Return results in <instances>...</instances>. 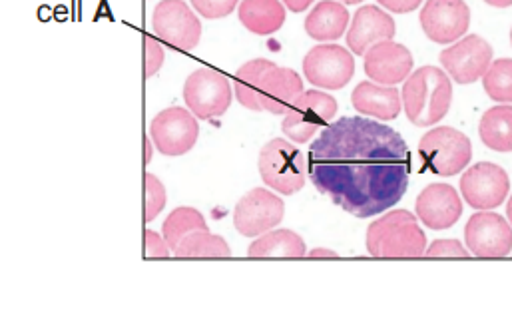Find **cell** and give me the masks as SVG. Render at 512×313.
Returning a JSON list of instances; mask_svg holds the SVG:
<instances>
[{"label":"cell","mask_w":512,"mask_h":313,"mask_svg":"<svg viewBox=\"0 0 512 313\" xmlns=\"http://www.w3.org/2000/svg\"><path fill=\"white\" fill-rule=\"evenodd\" d=\"M313 186L355 218H373L401 202L411 154L399 132L363 116L329 124L309 150Z\"/></svg>","instance_id":"6da1fadb"},{"label":"cell","mask_w":512,"mask_h":313,"mask_svg":"<svg viewBox=\"0 0 512 313\" xmlns=\"http://www.w3.org/2000/svg\"><path fill=\"white\" fill-rule=\"evenodd\" d=\"M451 76L437 66H423L403 86V106L411 124L429 128L441 122L453 102Z\"/></svg>","instance_id":"7a4b0ae2"},{"label":"cell","mask_w":512,"mask_h":313,"mask_svg":"<svg viewBox=\"0 0 512 313\" xmlns=\"http://www.w3.org/2000/svg\"><path fill=\"white\" fill-rule=\"evenodd\" d=\"M425 250L427 236L407 210H393L367 230V252L373 258H419Z\"/></svg>","instance_id":"3957f363"},{"label":"cell","mask_w":512,"mask_h":313,"mask_svg":"<svg viewBox=\"0 0 512 313\" xmlns=\"http://www.w3.org/2000/svg\"><path fill=\"white\" fill-rule=\"evenodd\" d=\"M259 174L271 190L293 196L305 186L309 162L293 144L283 138H273L259 152Z\"/></svg>","instance_id":"277c9868"},{"label":"cell","mask_w":512,"mask_h":313,"mask_svg":"<svg viewBox=\"0 0 512 313\" xmlns=\"http://www.w3.org/2000/svg\"><path fill=\"white\" fill-rule=\"evenodd\" d=\"M419 158L425 170L433 172L435 176L451 178L469 166L473 158V146L463 132L451 126H439L421 138Z\"/></svg>","instance_id":"5b68a950"},{"label":"cell","mask_w":512,"mask_h":313,"mask_svg":"<svg viewBox=\"0 0 512 313\" xmlns=\"http://www.w3.org/2000/svg\"><path fill=\"white\" fill-rule=\"evenodd\" d=\"M337 108L339 106L333 96L321 90H305L285 112L281 130L289 140L305 144L319 128H327L331 124L337 116Z\"/></svg>","instance_id":"8992f818"},{"label":"cell","mask_w":512,"mask_h":313,"mask_svg":"<svg viewBox=\"0 0 512 313\" xmlns=\"http://www.w3.org/2000/svg\"><path fill=\"white\" fill-rule=\"evenodd\" d=\"M184 100L196 118H220L232 104L230 80L220 70L200 68L188 76L184 84Z\"/></svg>","instance_id":"52a82bcc"},{"label":"cell","mask_w":512,"mask_h":313,"mask_svg":"<svg viewBox=\"0 0 512 313\" xmlns=\"http://www.w3.org/2000/svg\"><path fill=\"white\" fill-rule=\"evenodd\" d=\"M152 26L158 38L176 50H192L202 38V22L184 0H162L154 8Z\"/></svg>","instance_id":"ba28073f"},{"label":"cell","mask_w":512,"mask_h":313,"mask_svg":"<svg viewBox=\"0 0 512 313\" xmlns=\"http://www.w3.org/2000/svg\"><path fill=\"white\" fill-rule=\"evenodd\" d=\"M305 78L319 88L337 90L349 84L355 74L353 54L339 44H319L303 60Z\"/></svg>","instance_id":"9c48e42d"},{"label":"cell","mask_w":512,"mask_h":313,"mask_svg":"<svg viewBox=\"0 0 512 313\" xmlns=\"http://www.w3.org/2000/svg\"><path fill=\"white\" fill-rule=\"evenodd\" d=\"M150 136L164 156H182L196 146L200 126L192 112L174 106L154 116L150 122Z\"/></svg>","instance_id":"30bf717a"},{"label":"cell","mask_w":512,"mask_h":313,"mask_svg":"<svg viewBox=\"0 0 512 313\" xmlns=\"http://www.w3.org/2000/svg\"><path fill=\"white\" fill-rule=\"evenodd\" d=\"M439 60L451 80L459 84H473L481 80L493 64V48L485 38L471 34L445 48Z\"/></svg>","instance_id":"8fae6325"},{"label":"cell","mask_w":512,"mask_h":313,"mask_svg":"<svg viewBox=\"0 0 512 313\" xmlns=\"http://www.w3.org/2000/svg\"><path fill=\"white\" fill-rule=\"evenodd\" d=\"M461 192L471 208L493 210L507 200L511 180L501 166L493 162H479L463 174Z\"/></svg>","instance_id":"7c38bea8"},{"label":"cell","mask_w":512,"mask_h":313,"mask_svg":"<svg viewBox=\"0 0 512 313\" xmlns=\"http://www.w3.org/2000/svg\"><path fill=\"white\" fill-rule=\"evenodd\" d=\"M465 242L477 258H507L512 252V226L495 212H477L465 226Z\"/></svg>","instance_id":"4fadbf2b"},{"label":"cell","mask_w":512,"mask_h":313,"mask_svg":"<svg viewBox=\"0 0 512 313\" xmlns=\"http://www.w3.org/2000/svg\"><path fill=\"white\" fill-rule=\"evenodd\" d=\"M285 204L265 188L248 192L234 210V226L246 238H257L281 224Z\"/></svg>","instance_id":"5bb4252c"},{"label":"cell","mask_w":512,"mask_h":313,"mask_svg":"<svg viewBox=\"0 0 512 313\" xmlns=\"http://www.w3.org/2000/svg\"><path fill=\"white\" fill-rule=\"evenodd\" d=\"M471 24V8L465 0H427L421 10V26L429 40L451 44L459 40Z\"/></svg>","instance_id":"9a60e30c"},{"label":"cell","mask_w":512,"mask_h":313,"mask_svg":"<svg viewBox=\"0 0 512 313\" xmlns=\"http://www.w3.org/2000/svg\"><path fill=\"white\" fill-rule=\"evenodd\" d=\"M363 68L369 80L383 86H395L401 80L409 78L413 70V54L403 44L383 40L365 52Z\"/></svg>","instance_id":"2e32d148"},{"label":"cell","mask_w":512,"mask_h":313,"mask_svg":"<svg viewBox=\"0 0 512 313\" xmlns=\"http://www.w3.org/2000/svg\"><path fill=\"white\" fill-rule=\"evenodd\" d=\"M415 208L421 224L431 230H449L463 214L461 196L449 184H429L419 194Z\"/></svg>","instance_id":"e0dca14e"},{"label":"cell","mask_w":512,"mask_h":313,"mask_svg":"<svg viewBox=\"0 0 512 313\" xmlns=\"http://www.w3.org/2000/svg\"><path fill=\"white\" fill-rule=\"evenodd\" d=\"M397 34V26L393 16H389L379 6H361L353 14V22L347 32V44L357 56H365V52L383 40H393Z\"/></svg>","instance_id":"ac0fdd59"},{"label":"cell","mask_w":512,"mask_h":313,"mask_svg":"<svg viewBox=\"0 0 512 313\" xmlns=\"http://www.w3.org/2000/svg\"><path fill=\"white\" fill-rule=\"evenodd\" d=\"M303 92V80L291 68L273 66L263 74L259 88V104L263 112L285 114Z\"/></svg>","instance_id":"d6986e66"},{"label":"cell","mask_w":512,"mask_h":313,"mask_svg":"<svg viewBox=\"0 0 512 313\" xmlns=\"http://www.w3.org/2000/svg\"><path fill=\"white\" fill-rule=\"evenodd\" d=\"M351 104L357 112L377 120H395L401 114V94L395 86L377 82H361L351 94Z\"/></svg>","instance_id":"ffe728a7"},{"label":"cell","mask_w":512,"mask_h":313,"mask_svg":"<svg viewBox=\"0 0 512 313\" xmlns=\"http://www.w3.org/2000/svg\"><path fill=\"white\" fill-rule=\"evenodd\" d=\"M349 12L335 0H321L305 18V32L313 40H337L345 34Z\"/></svg>","instance_id":"44dd1931"},{"label":"cell","mask_w":512,"mask_h":313,"mask_svg":"<svg viewBox=\"0 0 512 313\" xmlns=\"http://www.w3.org/2000/svg\"><path fill=\"white\" fill-rule=\"evenodd\" d=\"M240 22L254 34L267 36L285 22V8L279 0H242Z\"/></svg>","instance_id":"7402d4cb"},{"label":"cell","mask_w":512,"mask_h":313,"mask_svg":"<svg viewBox=\"0 0 512 313\" xmlns=\"http://www.w3.org/2000/svg\"><path fill=\"white\" fill-rule=\"evenodd\" d=\"M305 242L291 230H269L248 248L250 258H305Z\"/></svg>","instance_id":"603a6c76"},{"label":"cell","mask_w":512,"mask_h":313,"mask_svg":"<svg viewBox=\"0 0 512 313\" xmlns=\"http://www.w3.org/2000/svg\"><path fill=\"white\" fill-rule=\"evenodd\" d=\"M479 136L495 152H512V106L489 108L481 118Z\"/></svg>","instance_id":"cb8c5ba5"},{"label":"cell","mask_w":512,"mask_h":313,"mask_svg":"<svg viewBox=\"0 0 512 313\" xmlns=\"http://www.w3.org/2000/svg\"><path fill=\"white\" fill-rule=\"evenodd\" d=\"M273 66L275 64L271 60L256 58V60H250V62H246L244 66L238 68L234 92H236V98L242 106H246L252 112H263L261 104H259V88H261L263 74Z\"/></svg>","instance_id":"d4e9b609"},{"label":"cell","mask_w":512,"mask_h":313,"mask_svg":"<svg viewBox=\"0 0 512 313\" xmlns=\"http://www.w3.org/2000/svg\"><path fill=\"white\" fill-rule=\"evenodd\" d=\"M198 230H210V228L206 224V218L196 208H190V206L176 208L166 218V222L162 226V234L172 252L178 250V246L182 244V240L186 236H190L192 232H198Z\"/></svg>","instance_id":"484cf974"},{"label":"cell","mask_w":512,"mask_h":313,"mask_svg":"<svg viewBox=\"0 0 512 313\" xmlns=\"http://www.w3.org/2000/svg\"><path fill=\"white\" fill-rule=\"evenodd\" d=\"M174 254L178 258H230L232 248L222 236L210 230H198L186 236Z\"/></svg>","instance_id":"4316f807"},{"label":"cell","mask_w":512,"mask_h":313,"mask_svg":"<svg viewBox=\"0 0 512 313\" xmlns=\"http://www.w3.org/2000/svg\"><path fill=\"white\" fill-rule=\"evenodd\" d=\"M485 92L491 100L511 104L512 102V60L501 58L493 62L483 78Z\"/></svg>","instance_id":"83f0119b"},{"label":"cell","mask_w":512,"mask_h":313,"mask_svg":"<svg viewBox=\"0 0 512 313\" xmlns=\"http://www.w3.org/2000/svg\"><path fill=\"white\" fill-rule=\"evenodd\" d=\"M166 206V188L154 174H144V224H150Z\"/></svg>","instance_id":"f1b7e54d"},{"label":"cell","mask_w":512,"mask_h":313,"mask_svg":"<svg viewBox=\"0 0 512 313\" xmlns=\"http://www.w3.org/2000/svg\"><path fill=\"white\" fill-rule=\"evenodd\" d=\"M164 48L152 36H144V76L152 78L164 64Z\"/></svg>","instance_id":"f546056e"},{"label":"cell","mask_w":512,"mask_h":313,"mask_svg":"<svg viewBox=\"0 0 512 313\" xmlns=\"http://www.w3.org/2000/svg\"><path fill=\"white\" fill-rule=\"evenodd\" d=\"M427 258H469V250L459 240H435L427 250Z\"/></svg>","instance_id":"4dcf8cb0"},{"label":"cell","mask_w":512,"mask_h":313,"mask_svg":"<svg viewBox=\"0 0 512 313\" xmlns=\"http://www.w3.org/2000/svg\"><path fill=\"white\" fill-rule=\"evenodd\" d=\"M238 2H240V0H192L194 8H196L202 16L210 18V20L224 18V16L232 14L234 8L238 6Z\"/></svg>","instance_id":"1f68e13d"},{"label":"cell","mask_w":512,"mask_h":313,"mask_svg":"<svg viewBox=\"0 0 512 313\" xmlns=\"http://www.w3.org/2000/svg\"><path fill=\"white\" fill-rule=\"evenodd\" d=\"M170 246L164 238L154 230L144 232V258H168L170 256Z\"/></svg>","instance_id":"d6a6232c"},{"label":"cell","mask_w":512,"mask_h":313,"mask_svg":"<svg viewBox=\"0 0 512 313\" xmlns=\"http://www.w3.org/2000/svg\"><path fill=\"white\" fill-rule=\"evenodd\" d=\"M381 6H385L387 10L391 12H397V14H407V12H413L421 6L423 0H377Z\"/></svg>","instance_id":"836d02e7"},{"label":"cell","mask_w":512,"mask_h":313,"mask_svg":"<svg viewBox=\"0 0 512 313\" xmlns=\"http://www.w3.org/2000/svg\"><path fill=\"white\" fill-rule=\"evenodd\" d=\"M283 4L291 10V12H303L305 8H309L313 4V0H283Z\"/></svg>","instance_id":"e575fe53"},{"label":"cell","mask_w":512,"mask_h":313,"mask_svg":"<svg viewBox=\"0 0 512 313\" xmlns=\"http://www.w3.org/2000/svg\"><path fill=\"white\" fill-rule=\"evenodd\" d=\"M307 258H337V252L325 250V248H315V250L309 252Z\"/></svg>","instance_id":"d590c367"},{"label":"cell","mask_w":512,"mask_h":313,"mask_svg":"<svg viewBox=\"0 0 512 313\" xmlns=\"http://www.w3.org/2000/svg\"><path fill=\"white\" fill-rule=\"evenodd\" d=\"M150 162H152V140L144 136V166H148Z\"/></svg>","instance_id":"8d00e7d4"},{"label":"cell","mask_w":512,"mask_h":313,"mask_svg":"<svg viewBox=\"0 0 512 313\" xmlns=\"http://www.w3.org/2000/svg\"><path fill=\"white\" fill-rule=\"evenodd\" d=\"M487 4H491V6H497V8H509L512 6V0H485Z\"/></svg>","instance_id":"74e56055"},{"label":"cell","mask_w":512,"mask_h":313,"mask_svg":"<svg viewBox=\"0 0 512 313\" xmlns=\"http://www.w3.org/2000/svg\"><path fill=\"white\" fill-rule=\"evenodd\" d=\"M507 216H509V220H511L512 224V196L511 200H509V206H507Z\"/></svg>","instance_id":"f35d334b"},{"label":"cell","mask_w":512,"mask_h":313,"mask_svg":"<svg viewBox=\"0 0 512 313\" xmlns=\"http://www.w3.org/2000/svg\"><path fill=\"white\" fill-rule=\"evenodd\" d=\"M345 4H359V2H363V0H343Z\"/></svg>","instance_id":"ab89813d"},{"label":"cell","mask_w":512,"mask_h":313,"mask_svg":"<svg viewBox=\"0 0 512 313\" xmlns=\"http://www.w3.org/2000/svg\"><path fill=\"white\" fill-rule=\"evenodd\" d=\"M511 44H512V30H511Z\"/></svg>","instance_id":"60d3db41"}]
</instances>
